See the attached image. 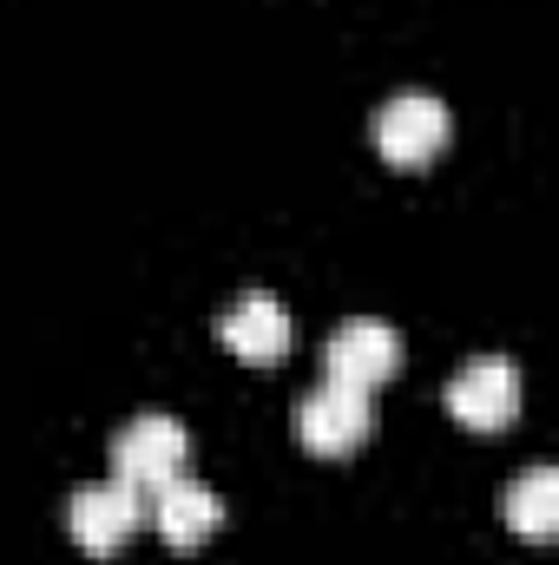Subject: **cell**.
Instances as JSON below:
<instances>
[{
    "label": "cell",
    "mask_w": 559,
    "mask_h": 565,
    "mask_svg": "<svg viewBox=\"0 0 559 565\" xmlns=\"http://www.w3.org/2000/svg\"><path fill=\"white\" fill-rule=\"evenodd\" d=\"M184 460H191V434L178 415H139L113 440V480H126L133 493H158L165 480L184 473Z\"/></svg>",
    "instance_id": "obj_1"
},
{
    "label": "cell",
    "mask_w": 559,
    "mask_h": 565,
    "mask_svg": "<svg viewBox=\"0 0 559 565\" xmlns=\"http://www.w3.org/2000/svg\"><path fill=\"white\" fill-rule=\"evenodd\" d=\"M369 427H376L369 388L323 382V388H309L303 408H296V440H303V454H316V460H342V454H356V447L369 440Z\"/></svg>",
    "instance_id": "obj_2"
},
{
    "label": "cell",
    "mask_w": 559,
    "mask_h": 565,
    "mask_svg": "<svg viewBox=\"0 0 559 565\" xmlns=\"http://www.w3.org/2000/svg\"><path fill=\"white\" fill-rule=\"evenodd\" d=\"M66 526H73V546L86 559H113L139 533V493L126 480H86L66 500Z\"/></svg>",
    "instance_id": "obj_3"
},
{
    "label": "cell",
    "mask_w": 559,
    "mask_h": 565,
    "mask_svg": "<svg viewBox=\"0 0 559 565\" xmlns=\"http://www.w3.org/2000/svg\"><path fill=\"white\" fill-rule=\"evenodd\" d=\"M447 415L474 434H500L520 415V369L507 355H474L454 382H447Z\"/></svg>",
    "instance_id": "obj_4"
},
{
    "label": "cell",
    "mask_w": 559,
    "mask_h": 565,
    "mask_svg": "<svg viewBox=\"0 0 559 565\" xmlns=\"http://www.w3.org/2000/svg\"><path fill=\"white\" fill-rule=\"evenodd\" d=\"M323 369H329V382H342V388H382V382L402 369V335H395L389 322H376V316H349V322H336V335L323 342Z\"/></svg>",
    "instance_id": "obj_5"
},
{
    "label": "cell",
    "mask_w": 559,
    "mask_h": 565,
    "mask_svg": "<svg viewBox=\"0 0 559 565\" xmlns=\"http://www.w3.org/2000/svg\"><path fill=\"white\" fill-rule=\"evenodd\" d=\"M447 145V106L434 93H395L382 113H376V151L402 171L428 164L434 151Z\"/></svg>",
    "instance_id": "obj_6"
},
{
    "label": "cell",
    "mask_w": 559,
    "mask_h": 565,
    "mask_svg": "<svg viewBox=\"0 0 559 565\" xmlns=\"http://www.w3.org/2000/svg\"><path fill=\"white\" fill-rule=\"evenodd\" d=\"M151 526H158V540H165L171 553H198V546L224 526V507H218V493H211L204 480L178 473V480H165V487L151 493Z\"/></svg>",
    "instance_id": "obj_7"
},
{
    "label": "cell",
    "mask_w": 559,
    "mask_h": 565,
    "mask_svg": "<svg viewBox=\"0 0 559 565\" xmlns=\"http://www.w3.org/2000/svg\"><path fill=\"white\" fill-rule=\"evenodd\" d=\"M218 335H224V349H231L238 362H257V369H271V362L289 355V316H283V302L271 289H244V296L224 309Z\"/></svg>",
    "instance_id": "obj_8"
},
{
    "label": "cell",
    "mask_w": 559,
    "mask_h": 565,
    "mask_svg": "<svg viewBox=\"0 0 559 565\" xmlns=\"http://www.w3.org/2000/svg\"><path fill=\"white\" fill-rule=\"evenodd\" d=\"M500 520L527 540H553L559 533V473L553 467H527L507 493H500Z\"/></svg>",
    "instance_id": "obj_9"
}]
</instances>
